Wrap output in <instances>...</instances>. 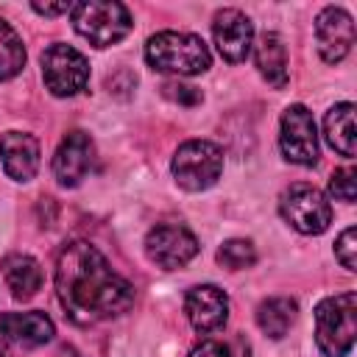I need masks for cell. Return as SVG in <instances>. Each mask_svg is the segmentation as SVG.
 I'll use <instances>...</instances> for the list:
<instances>
[{
	"label": "cell",
	"mask_w": 357,
	"mask_h": 357,
	"mask_svg": "<svg viewBox=\"0 0 357 357\" xmlns=\"http://www.w3.org/2000/svg\"><path fill=\"white\" fill-rule=\"evenodd\" d=\"M0 357H6V354H3V351H0Z\"/></svg>",
	"instance_id": "cell-27"
},
{
	"label": "cell",
	"mask_w": 357,
	"mask_h": 357,
	"mask_svg": "<svg viewBox=\"0 0 357 357\" xmlns=\"http://www.w3.org/2000/svg\"><path fill=\"white\" fill-rule=\"evenodd\" d=\"M145 254L159 268L176 271V268H184L198 254V240L190 229H184L178 223H162V226H153L148 231Z\"/></svg>",
	"instance_id": "cell-9"
},
{
	"label": "cell",
	"mask_w": 357,
	"mask_h": 357,
	"mask_svg": "<svg viewBox=\"0 0 357 357\" xmlns=\"http://www.w3.org/2000/svg\"><path fill=\"white\" fill-rule=\"evenodd\" d=\"M56 296L78 326L123 315L134 304V284L86 240H73L56 259Z\"/></svg>",
	"instance_id": "cell-1"
},
{
	"label": "cell",
	"mask_w": 357,
	"mask_h": 357,
	"mask_svg": "<svg viewBox=\"0 0 357 357\" xmlns=\"http://www.w3.org/2000/svg\"><path fill=\"white\" fill-rule=\"evenodd\" d=\"M170 86L178 89V92H167V95L176 98V100H181V103H198L201 100V92L195 86H181V84H170Z\"/></svg>",
	"instance_id": "cell-26"
},
{
	"label": "cell",
	"mask_w": 357,
	"mask_h": 357,
	"mask_svg": "<svg viewBox=\"0 0 357 357\" xmlns=\"http://www.w3.org/2000/svg\"><path fill=\"white\" fill-rule=\"evenodd\" d=\"M324 137L329 148L351 159L357 153V128H354V103H335L324 117Z\"/></svg>",
	"instance_id": "cell-17"
},
{
	"label": "cell",
	"mask_w": 357,
	"mask_h": 357,
	"mask_svg": "<svg viewBox=\"0 0 357 357\" xmlns=\"http://www.w3.org/2000/svg\"><path fill=\"white\" fill-rule=\"evenodd\" d=\"M190 357H231V351H229L226 343L206 337V340H201V343H195L190 349Z\"/></svg>",
	"instance_id": "cell-24"
},
{
	"label": "cell",
	"mask_w": 357,
	"mask_h": 357,
	"mask_svg": "<svg viewBox=\"0 0 357 357\" xmlns=\"http://www.w3.org/2000/svg\"><path fill=\"white\" fill-rule=\"evenodd\" d=\"M22 67H25L22 39L6 20H0V81L14 78Z\"/></svg>",
	"instance_id": "cell-20"
},
{
	"label": "cell",
	"mask_w": 357,
	"mask_h": 357,
	"mask_svg": "<svg viewBox=\"0 0 357 357\" xmlns=\"http://www.w3.org/2000/svg\"><path fill=\"white\" fill-rule=\"evenodd\" d=\"M251 47H254V64L259 75L273 89H284L287 86V50H284L282 36L273 31H265Z\"/></svg>",
	"instance_id": "cell-16"
},
{
	"label": "cell",
	"mask_w": 357,
	"mask_h": 357,
	"mask_svg": "<svg viewBox=\"0 0 357 357\" xmlns=\"http://www.w3.org/2000/svg\"><path fill=\"white\" fill-rule=\"evenodd\" d=\"M31 8L36 14H45V17H59V14H70L73 3H33Z\"/></svg>",
	"instance_id": "cell-25"
},
{
	"label": "cell",
	"mask_w": 357,
	"mask_h": 357,
	"mask_svg": "<svg viewBox=\"0 0 357 357\" xmlns=\"http://www.w3.org/2000/svg\"><path fill=\"white\" fill-rule=\"evenodd\" d=\"M296 315H298V304L287 296H273V298H265L259 307H257V324L259 329L268 335V337H284L287 329L296 324Z\"/></svg>",
	"instance_id": "cell-19"
},
{
	"label": "cell",
	"mask_w": 357,
	"mask_h": 357,
	"mask_svg": "<svg viewBox=\"0 0 357 357\" xmlns=\"http://www.w3.org/2000/svg\"><path fill=\"white\" fill-rule=\"evenodd\" d=\"M279 215L301 234H321L332 223V206L326 195L312 184H290L279 195Z\"/></svg>",
	"instance_id": "cell-6"
},
{
	"label": "cell",
	"mask_w": 357,
	"mask_h": 357,
	"mask_svg": "<svg viewBox=\"0 0 357 357\" xmlns=\"http://www.w3.org/2000/svg\"><path fill=\"white\" fill-rule=\"evenodd\" d=\"M315 42L318 53L326 64H337L349 56L354 45V22L351 14L343 11L340 6H326L315 17Z\"/></svg>",
	"instance_id": "cell-10"
},
{
	"label": "cell",
	"mask_w": 357,
	"mask_h": 357,
	"mask_svg": "<svg viewBox=\"0 0 357 357\" xmlns=\"http://www.w3.org/2000/svg\"><path fill=\"white\" fill-rule=\"evenodd\" d=\"M357 337V296L337 293L315 307V343L326 357H346Z\"/></svg>",
	"instance_id": "cell-3"
},
{
	"label": "cell",
	"mask_w": 357,
	"mask_h": 357,
	"mask_svg": "<svg viewBox=\"0 0 357 357\" xmlns=\"http://www.w3.org/2000/svg\"><path fill=\"white\" fill-rule=\"evenodd\" d=\"M212 39L229 64H240L251 53L254 25L240 8H220L212 17Z\"/></svg>",
	"instance_id": "cell-11"
},
{
	"label": "cell",
	"mask_w": 357,
	"mask_h": 357,
	"mask_svg": "<svg viewBox=\"0 0 357 357\" xmlns=\"http://www.w3.org/2000/svg\"><path fill=\"white\" fill-rule=\"evenodd\" d=\"M184 312L198 332H215L229 318V296L218 284H195L184 296Z\"/></svg>",
	"instance_id": "cell-13"
},
{
	"label": "cell",
	"mask_w": 357,
	"mask_h": 357,
	"mask_svg": "<svg viewBox=\"0 0 357 357\" xmlns=\"http://www.w3.org/2000/svg\"><path fill=\"white\" fill-rule=\"evenodd\" d=\"M73 28L78 36H84L92 47H109L117 45L131 31V14L117 0H84L73 3L70 8Z\"/></svg>",
	"instance_id": "cell-4"
},
{
	"label": "cell",
	"mask_w": 357,
	"mask_h": 357,
	"mask_svg": "<svg viewBox=\"0 0 357 357\" xmlns=\"http://www.w3.org/2000/svg\"><path fill=\"white\" fill-rule=\"evenodd\" d=\"M42 78L50 95L56 98H73L78 95L89 81V64L81 50L73 45H50L42 53Z\"/></svg>",
	"instance_id": "cell-7"
},
{
	"label": "cell",
	"mask_w": 357,
	"mask_h": 357,
	"mask_svg": "<svg viewBox=\"0 0 357 357\" xmlns=\"http://www.w3.org/2000/svg\"><path fill=\"white\" fill-rule=\"evenodd\" d=\"M3 279L17 301H28L42 287V268L28 254H11L3 262Z\"/></svg>",
	"instance_id": "cell-18"
},
{
	"label": "cell",
	"mask_w": 357,
	"mask_h": 357,
	"mask_svg": "<svg viewBox=\"0 0 357 357\" xmlns=\"http://www.w3.org/2000/svg\"><path fill=\"white\" fill-rule=\"evenodd\" d=\"M145 61L159 73L201 75L209 70L212 56L201 36L187 31H159L145 42Z\"/></svg>",
	"instance_id": "cell-2"
},
{
	"label": "cell",
	"mask_w": 357,
	"mask_h": 357,
	"mask_svg": "<svg viewBox=\"0 0 357 357\" xmlns=\"http://www.w3.org/2000/svg\"><path fill=\"white\" fill-rule=\"evenodd\" d=\"M0 159L8 178L25 184L39 170V139L25 131H6L0 134Z\"/></svg>",
	"instance_id": "cell-14"
},
{
	"label": "cell",
	"mask_w": 357,
	"mask_h": 357,
	"mask_svg": "<svg viewBox=\"0 0 357 357\" xmlns=\"http://www.w3.org/2000/svg\"><path fill=\"white\" fill-rule=\"evenodd\" d=\"M279 148H282V156L293 165H315L318 162L315 120H312V112L304 103H293L282 112Z\"/></svg>",
	"instance_id": "cell-8"
},
{
	"label": "cell",
	"mask_w": 357,
	"mask_h": 357,
	"mask_svg": "<svg viewBox=\"0 0 357 357\" xmlns=\"http://www.w3.org/2000/svg\"><path fill=\"white\" fill-rule=\"evenodd\" d=\"M335 257L346 271H357V229L354 226L340 231V237L335 243Z\"/></svg>",
	"instance_id": "cell-23"
},
{
	"label": "cell",
	"mask_w": 357,
	"mask_h": 357,
	"mask_svg": "<svg viewBox=\"0 0 357 357\" xmlns=\"http://www.w3.org/2000/svg\"><path fill=\"white\" fill-rule=\"evenodd\" d=\"M329 192H332V198L351 204V201L357 198V170H354V167H340V170H335L332 178H329Z\"/></svg>",
	"instance_id": "cell-22"
},
{
	"label": "cell",
	"mask_w": 357,
	"mask_h": 357,
	"mask_svg": "<svg viewBox=\"0 0 357 357\" xmlns=\"http://www.w3.org/2000/svg\"><path fill=\"white\" fill-rule=\"evenodd\" d=\"M95 145L86 131H70L53 153V176L61 187H78L92 167Z\"/></svg>",
	"instance_id": "cell-12"
},
{
	"label": "cell",
	"mask_w": 357,
	"mask_h": 357,
	"mask_svg": "<svg viewBox=\"0 0 357 357\" xmlns=\"http://www.w3.org/2000/svg\"><path fill=\"white\" fill-rule=\"evenodd\" d=\"M53 335H56L53 321L45 312H39V310H31V312H3L0 315V337L8 340V343L42 346V343L53 340Z\"/></svg>",
	"instance_id": "cell-15"
},
{
	"label": "cell",
	"mask_w": 357,
	"mask_h": 357,
	"mask_svg": "<svg viewBox=\"0 0 357 357\" xmlns=\"http://www.w3.org/2000/svg\"><path fill=\"white\" fill-rule=\"evenodd\" d=\"M170 170L181 190L187 192L209 190L223 173V151L212 139H187L173 153Z\"/></svg>",
	"instance_id": "cell-5"
},
{
	"label": "cell",
	"mask_w": 357,
	"mask_h": 357,
	"mask_svg": "<svg viewBox=\"0 0 357 357\" xmlns=\"http://www.w3.org/2000/svg\"><path fill=\"white\" fill-rule=\"evenodd\" d=\"M218 262L229 271H243V268H251L257 262V248L251 240H243V237H231L226 240L220 248H218Z\"/></svg>",
	"instance_id": "cell-21"
}]
</instances>
